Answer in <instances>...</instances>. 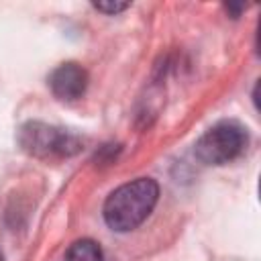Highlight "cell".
Listing matches in <instances>:
<instances>
[{"label":"cell","mask_w":261,"mask_h":261,"mask_svg":"<svg viewBox=\"0 0 261 261\" xmlns=\"http://www.w3.org/2000/svg\"><path fill=\"white\" fill-rule=\"evenodd\" d=\"M20 145L39 157H47V155H69L75 153L80 149L77 139H73L71 135L41 124V122H29L20 128Z\"/></svg>","instance_id":"cell-3"},{"label":"cell","mask_w":261,"mask_h":261,"mask_svg":"<svg viewBox=\"0 0 261 261\" xmlns=\"http://www.w3.org/2000/svg\"><path fill=\"white\" fill-rule=\"evenodd\" d=\"M51 92L59 100H77L88 86V73L77 63H61L49 75Z\"/></svg>","instance_id":"cell-4"},{"label":"cell","mask_w":261,"mask_h":261,"mask_svg":"<svg viewBox=\"0 0 261 261\" xmlns=\"http://www.w3.org/2000/svg\"><path fill=\"white\" fill-rule=\"evenodd\" d=\"M63 261H102V249L96 241L82 239L67 249Z\"/></svg>","instance_id":"cell-5"},{"label":"cell","mask_w":261,"mask_h":261,"mask_svg":"<svg viewBox=\"0 0 261 261\" xmlns=\"http://www.w3.org/2000/svg\"><path fill=\"white\" fill-rule=\"evenodd\" d=\"M98 10H104V12H120L124 8H128V2H96L94 4Z\"/></svg>","instance_id":"cell-6"},{"label":"cell","mask_w":261,"mask_h":261,"mask_svg":"<svg viewBox=\"0 0 261 261\" xmlns=\"http://www.w3.org/2000/svg\"><path fill=\"white\" fill-rule=\"evenodd\" d=\"M247 145V130L234 120H222L210 126L196 143V155L208 165L232 161Z\"/></svg>","instance_id":"cell-2"},{"label":"cell","mask_w":261,"mask_h":261,"mask_svg":"<svg viewBox=\"0 0 261 261\" xmlns=\"http://www.w3.org/2000/svg\"><path fill=\"white\" fill-rule=\"evenodd\" d=\"M0 261H4V257H2V251H0Z\"/></svg>","instance_id":"cell-7"},{"label":"cell","mask_w":261,"mask_h":261,"mask_svg":"<svg viewBox=\"0 0 261 261\" xmlns=\"http://www.w3.org/2000/svg\"><path fill=\"white\" fill-rule=\"evenodd\" d=\"M159 186L151 177H139L116 188L104 202V220L116 232L137 228L155 208Z\"/></svg>","instance_id":"cell-1"}]
</instances>
